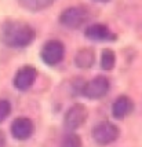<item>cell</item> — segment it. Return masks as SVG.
Segmentation results:
<instances>
[{"instance_id":"obj_1","label":"cell","mask_w":142,"mask_h":147,"mask_svg":"<svg viewBox=\"0 0 142 147\" xmlns=\"http://www.w3.org/2000/svg\"><path fill=\"white\" fill-rule=\"evenodd\" d=\"M35 37H36L35 29L26 22L10 19L1 25L0 38L7 47L24 48L32 44Z\"/></svg>"},{"instance_id":"obj_2","label":"cell","mask_w":142,"mask_h":147,"mask_svg":"<svg viewBox=\"0 0 142 147\" xmlns=\"http://www.w3.org/2000/svg\"><path fill=\"white\" fill-rule=\"evenodd\" d=\"M91 135H92V139L97 144L108 146L115 140H117L120 131L110 121H101L98 122L97 125H94V128L91 131Z\"/></svg>"},{"instance_id":"obj_3","label":"cell","mask_w":142,"mask_h":147,"mask_svg":"<svg viewBox=\"0 0 142 147\" xmlns=\"http://www.w3.org/2000/svg\"><path fill=\"white\" fill-rule=\"evenodd\" d=\"M88 19V11L82 6L68 7L59 15V24L68 29H79Z\"/></svg>"},{"instance_id":"obj_4","label":"cell","mask_w":142,"mask_h":147,"mask_svg":"<svg viewBox=\"0 0 142 147\" xmlns=\"http://www.w3.org/2000/svg\"><path fill=\"white\" fill-rule=\"evenodd\" d=\"M40 57H41V61L44 62L46 65L48 66H55L58 65L65 57V45L62 41L59 40H48L43 48H41V52H40Z\"/></svg>"},{"instance_id":"obj_5","label":"cell","mask_w":142,"mask_h":147,"mask_svg":"<svg viewBox=\"0 0 142 147\" xmlns=\"http://www.w3.org/2000/svg\"><path fill=\"white\" fill-rule=\"evenodd\" d=\"M87 115H88V110L84 105L76 103V105L71 106L64 117L65 129L69 131V132H73L75 129L80 128L84 122L87 121Z\"/></svg>"},{"instance_id":"obj_6","label":"cell","mask_w":142,"mask_h":147,"mask_svg":"<svg viewBox=\"0 0 142 147\" xmlns=\"http://www.w3.org/2000/svg\"><path fill=\"white\" fill-rule=\"evenodd\" d=\"M110 88V83L108 77L105 76H97L92 80L84 83L82 94L88 99H101L108 94Z\"/></svg>"},{"instance_id":"obj_7","label":"cell","mask_w":142,"mask_h":147,"mask_svg":"<svg viewBox=\"0 0 142 147\" xmlns=\"http://www.w3.org/2000/svg\"><path fill=\"white\" fill-rule=\"evenodd\" d=\"M36 77H37L36 67H33L31 65L22 66L20 70L15 73V76H14V80H13L14 87L18 91H28L35 84Z\"/></svg>"},{"instance_id":"obj_8","label":"cell","mask_w":142,"mask_h":147,"mask_svg":"<svg viewBox=\"0 0 142 147\" xmlns=\"http://www.w3.org/2000/svg\"><path fill=\"white\" fill-rule=\"evenodd\" d=\"M35 124L31 118L18 117L11 124V135L18 140H26L33 135Z\"/></svg>"},{"instance_id":"obj_9","label":"cell","mask_w":142,"mask_h":147,"mask_svg":"<svg viewBox=\"0 0 142 147\" xmlns=\"http://www.w3.org/2000/svg\"><path fill=\"white\" fill-rule=\"evenodd\" d=\"M84 36L90 40H95V41H105V40H116L117 36L116 33L110 32L109 26L103 25V24H92V25L87 26L84 30Z\"/></svg>"},{"instance_id":"obj_10","label":"cell","mask_w":142,"mask_h":147,"mask_svg":"<svg viewBox=\"0 0 142 147\" xmlns=\"http://www.w3.org/2000/svg\"><path fill=\"white\" fill-rule=\"evenodd\" d=\"M132 109H134V102L127 95H120L115 99V102L112 105V114L115 118L122 120L126 115H128L132 111Z\"/></svg>"},{"instance_id":"obj_11","label":"cell","mask_w":142,"mask_h":147,"mask_svg":"<svg viewBox=\"0 0 142 147\" xmlns=\"http://www.w3.org/2000/svg\"><path fill=\"white\" fill-rule=\"evenodd\" d=\"M95 62V52L92 48H80L75 55V65L80 69H90Z\"/></svg>"},{"instance_id":"obj_12","label":"cell","mask_w":142,"mask_h":147,"mask_svg":"<svg viewBox=\"0 0 142 147\" xmlns=\"http://www.w3.org/2000/svg\"><path fill=\"white\" fill-rule=\"evenodd\" d=\"M116 65V55L110 48H105L101 54V67L105 71H110Z\"/></svg>"},{"instance_id":"obj_13","label":"cell","mask_w":142,"mask_h":147,"mask_svg":"<svg viewBox=\"0 0 142 147\" xmlns=\"http://www.w3.org/2000/svg\"><path fill=\"white\" fill-rule=\"evenodd\" d=\"M20 4L24 8H28L31 11H40V10H44L47 7H50L52 4L51 0H28V1H20Z\"/></svg>"},{"instance_id":"obj_14","label":"cell","mask_w":142,"mask_h":147,"mask_svg":"<svg viewBox=\"0 0 142 147\" xmlns=\"http://www.w3.org/2000/svg\"><path fill=\"white\" fill-rule=\"evenodd\" d=\"M59 147H82V139H80V136L77 134L69 132L62 139Z\"/></svg>"},{"instance_id":"obj_15","label":"cell","mask_w":142,"mask_h":147,"mask_svg":"<svg viewBox=\"0 0 142 147\" xmlns=\"http://www.w3.org/2000/svg\"><path fill=\"white\" fill-rule=\"evenodd\" d=\"M10 113H11V103L6 99H0V122L4 121Z\"/></svg>"},{"instance_id":"obj_16","label":"cell","mask_w":142,"mask_h":147,"mask_svg":"<svg viewBox=\"0 0 142 147\" xmlns=\"http://www.w3.org/2000/svg\"><path fill=\"white\" fill-rule=\"evenodd\" d=\"M6 146V135L3 134V131H0V147Z\"/></svg>"}]
</instances>
